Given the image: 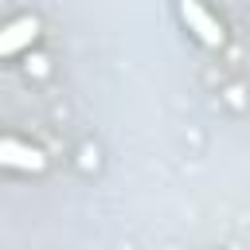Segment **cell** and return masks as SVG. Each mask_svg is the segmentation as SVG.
I'll list each match as a JSON object with an SVG mask.
<instances>
[{"label": "cell", "mask_w": 250, "mask_h": 250, "mask_svg": "<svg viewBox=\"0 0 250 250\" xmlns=\"http://www.w3.org/2000/svg\"><path fill=\"white\" fill-rule=\"evenodd\" d=\"M180 16H184V23H188L207 47H219V43H223V23H219L199 0H180Z\"/></svg>", "instance_id": "obj_1"}, {"label": "cell", "mask_w": 250, "mask_h": 250, "mask_svg": "<svg viewBox=\"0 0 250 250\" xmlns=\"http://www.w3.org/2000/svg\"><path fill=\"white\" fill-rule=\"evenodd\" d=\"M35 35H39V23H35L31 16H23V20L8 23V27H0V55H12V51H20V47H27Z\"/></svg>", "instance_id": "obj_3"}, {"label": "cell", "mask_w": 250, "mask_h": 250, "mask_svg": "<svg viewBox=\"0 0 250 250\" xmlns=\"http://www.w3.org/2000/svg\"><path fill=\"white\" fill-rule=\"evenodd\" d=\"M0 164L39 172L47 160H43V152H39V148H31V145H20V141H0Z\"/></svg>", "instance_id": "obj_2"}]
</instances>
